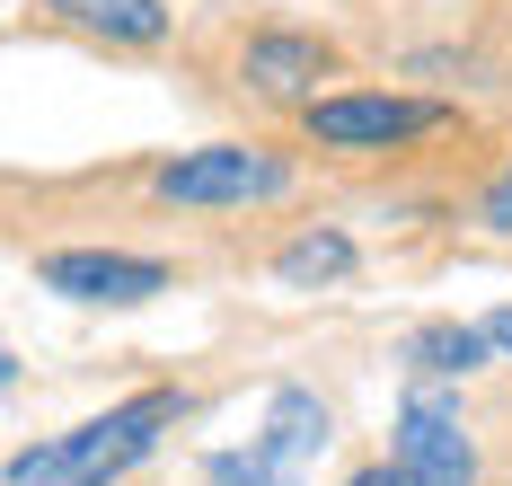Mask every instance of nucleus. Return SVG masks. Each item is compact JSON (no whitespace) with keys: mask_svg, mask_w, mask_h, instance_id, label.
I'll return each mask as SVG.
<instances>
[{"mask_svg":"<svg viewBox=\"0 0 512 486\" xmlns=\"http://www.w3.org/2000/svg\"><path fill=\"white\" fill-rule=\"evenodd\" d=\"M477 221H486V230H495V239H512V160L495 168V177H486V186H477Z\"/></svg>","mask_w":512,"mask_h":486,"instance_id":"f8f14e48","label":"nucleus"},{"mask_svg":"<svg viewBox=\"0 0 512 486\" xmlns=\"http://www.w3.org/2000/svg\"><path fill=\"white\" fill-rule=\"evenodd\" d=\"M460 107L451 98H415V89H327L301 107V142L327 160H398L415 142L451 133Z\"/></svg>","mask_w":512,"mask_h":486,"instance_id":"7ed1b4c3","label":"nucleus"},{"mask_svg":"<svg viewBox=\"0 0 512 486\" xmlns=\"http://www.w3.org/2000/svg\"><path fill=\"white\" fill-rule=\"evenodd\" d=\"M256 442H265L274 460L309 469V460L336 442V416H327V398H318V389H301V380H274V389H265V416H256Z\"/></svg>","mask_w":512,"mask_h":486,"instance_id":"6e6552de","label":"nucleus"},{"mask_svg":"<svg viewBox=\"0 0 512 486\" xmlns=\"http://www.w3.org/2000/svg\"><path fill=\"white\" fill-rule=\"evenodd\" d=\"M204 486H309V469L274 460V451L248 433L239 451H204Z\"/></svg>","mask_w":512,"mask_h":486,"instance_id":"9b49d317","label":"nucleus"},{"mask_svg":"<svg viewBox=\"0 0 512 486\" xmlns=\"http://www.w3.org/2000/svg\"><path fill=\"white\" fill-rule=\"evenodd\" d=\"M362 248L354 230H336V221H309V230H292L283 248H274V283L283 292H327V283H354Z\"/></svg>","mask_w":512,"mask_h":486,"instance_id":"1a4fd4ad","label":"nucleus"},{"mask_svg":"<svg viewBox=\"0 0 512 486\" xmlns=\"http://www.w3.org/2000/svg\"><path fill=\"white\" fill-rule=\"evenodd\" d=\"M327 80H336V45L309 36V27H256L248 45H239V89L265 98V107L301 115L309 98H327Z\"/></svg>","mask_w":512,"mask_h":486,"instance_id":"423d86ee","label":"nucleus"},{"mask_svg":"<svg viewBox=\"0 0 512 486\" xmlns=\"http://www.w3.org/2000/svg\"><path fill=\"white\" fill-rule=\"evenodd\" d=\"M389 469L407 486H477V433H468L460 398L415 380L398 398V416H389Z\"/></svg>","mask_w":512,"mask_h":486,"instance_id":"20e7f679","label":"nucleus"},{"mask_svg":"<svg viewBox=\"0 0 512 486\" xmlns=\"http://www.w3.org/2000/svg\"><path fill=\"white\" fill-rule=\"evenodd\" d=\"M36 18L89 36V45H115V54L168 45V0H36Z\"/></svg>","mask_w":512,"mask_h":486,"instance_id":"0eeeda50","label":"nucleus"},{"mask_svg":"<svg viewBox=\"0 0 512 486\" xmlns=\"http://www.w3.org/2000/svg\"><path fill=\"white\" fill-rule=\"evenodd\" d=\"M477 327L495 336V354H512V301H504V310H486V319H477Z\"/></svg>","mask_w":512,"mask_h":486,"instance_id":"4468645a","label":"nucleus"},{"mask_svg":"<svg viewBox=\"0 0 512 486\" xmlns=\"http://www.w3.org/2000/svg\"><path fill=\"white\" fill-rule=\"evenodd\" d=\"M186 416H195L186 389H133V398H115L98 416H80L71 433H45V442L9 451L0 486H124Z\"/></svg>","mask_w":512,"mask_h":486,"instance_id":"f257e3e1","label":"nucleus"},{"mask_svg":"<svg viewBox=\"0 0 512 486\" xmlns=\"http://www.w3.org/2000/svg\"><path fill=\"white\" fill-rule=\"evenodd\" d=\"M345 486H407V478H398L389 460H362V469H354V478H345Z\"/></svg>","mask_w":512,"mask_h":486,"instance_id":"ddd939ff","label":"nucleus"},{"mask_svg":"<svg viewBox=\"0 0 512 486\" xmlns=\"http://www.w3.org/2000/svg\"><path fill=\"white\" fill-rule=\"evenodd\" d=\"M292 186H301V160L274 151V142H256V133L195 142V151H177V160H159L142 177V195H151L159 213H265Z\"/></svg>","mask_w":512,"mask_h":486,"instance_id":"f03ea898","label":"nucleus"},{"mask_svg":"<svg viewBox=\"0 0 512 486\" xmlns=\"http://www.w3.org/2000/svg\"><path fill=\"white\" fill-rule=\"evenodd\" d=\"M495 363V336L486 327H460V319H433L407 336V372L415 380H477Z\"/></svg>","mask_w":512,"mask_h":486,"instance_id":"9d476101","label":"nucleus"},{"mask_svg":"<svg viewBox=\"0 0 512 486\" xmlns=\"http://www.w3.org/2000/svg\"><path fill=\"white\" fill-rule=\"evenodd\" d=\"M36 283L62 292V301H80V310H142L159 292H177V266H168V257H142V248H98V239H80V248H45V257H36Z\"/></svg>","mask_w":512,"mask_h":486,"instance_id":"39448f33","label":"nucleus"}]
</instances>
